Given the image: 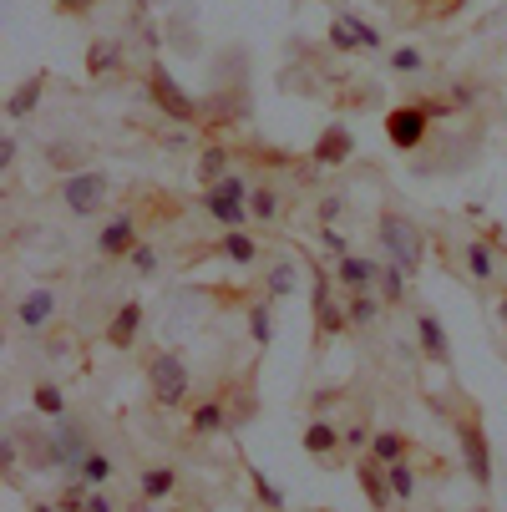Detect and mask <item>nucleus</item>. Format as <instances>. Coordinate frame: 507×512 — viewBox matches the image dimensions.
Segmentation results:
<instances>
[{"label": "nucleus", "instance_id": "53", "mask_svg": "<svg viewBox=\"0 0 507 512\" xmlns=\"http://www.w3.org/2000/svg\"><path fill=\"white\" fill-rule=\"evenodd\" d=\"M477 512H487V507H477Z\"/></svg>", "mask_w": 507, "mask_h": 512}, {"label": "nucleus", "instance_id": "31", "mask_svg": "<svg viewBox=\"0 0 507 512\" xmlns=\"http://www.w3.org/2000/svg\"><path fill=\"white\" fill-rule=\"evenodd\" d=\"M249 208H254V224H279V193L274 188H254Z\"/></svg>", "mask_w": 507, "mask_h": 512}, {"label": "nucleus", "instance_id": "32", "mask_svg": "<svg viewBox=\"0 0 507 512\" xmlns=\"http://www.w3.org/2000/svg\"><path fill=\"white\" fill-rule=\"evenodd\" d=\"M381 300L386 305H406V269L401 264H386L381 269Z\"/></svg>", "mask_w": 507, "mask_h": 512}, {"label": "nucleus", "instance_id": "18", "mask_svg": "<svg viewBox=\"0 0 507 512\" xmlns=\"http://www.w3.org/2000/svg\"><path fill=\"white\" fill-rule=\"evenodd\" d=\"M193 173H198V183H208V188H213L219 178H229V173H234V153L224 148V142H208V148L193 158Z\"/></svg>", "mask_w": 507, "mask_h": 512}, {"label": "nucleus", "instance_id": "11", "mask_svg": "<svg viewBox=\"0 0 507 512\" xmlns=\"http://www.w3.org/2000/svg\"><path fill=\"white\" fill-rule=\"evenodd\" d=\"M137 335H142V300H122L117 310H112V320H107V345L112 350H132L137 345Z\"/></svg>", "mask_w": 507, "mask_h": 512}, {"label": "nucleus", "instance_id": "2", "mask_svg": "<svg viewBox=\"0 0 507 512\" xmlns=\"http://www.w3.org/2000/svg\"><path fill=\"white\" fill-rule=\"evenodd\" d=\"M188 386H193V376H188V360L178 350H158L148 360V391L163 411H178L188 401Z\"/></svg>", "mask_w": 507, "mask_h": 512}, {"label": "nucleus", "instance_id": "21", "mask_svg": "<svg viewBox=\"0 0 507 512\" xmlns=\"http://www.w3.org/2000/svg\"><path fill=\"white\" fill-rule=\"evenodd\" d=\"M224 426H234V416H229L224 401H203V406L188 411V431H193V436H219Z\"/></svg>", "mask_w": 507, "mask_h": 512}, {"label": "nucleus", "instance_id": "8", "mask_svg": "<svg viewBox=\"0 0 507 512\" xmlns=\"http://www.w3.org/2000/svg\"><path fill=\"white\" fill-rule=\"evenodd\" d=\"M142 239H137V218L132 213H117V218H107V229L97 234V254L107 259V264H122V259H132V249H137Z\"/></svg>", "mask_w": 507, "mask_h": 512}, {"label": "nucleus", "instance_id": "24", "mask_svg": "<svg viewBox=\"0 0 507 512\" xmlns=\"http://www.w3.org/2000/svg\"><path fill=\"white\" fill-rule=\"evenodd\" d=\"M381 295L376 289H350V300H345V315H350V325H376V315H381Z\"/></svg>", "mask_w": 507, "mask_h": 512}, {"label": "nucleus", "instance_id": "39", "mask_svg": "<svg viewBox=\"0 0 507 512\" xmlns=\"http://www.w3.org/2000/svg\"><path fill=\"white\" fill-rule=\"evenodd\" d=\"M46 158H51L61 173H82V153L71 148V142H51V148H46Z\"/></svg>", "mask_w": 507, "mask_h": 512}, {"label": "nucleus", "instance_id": "35", "mask_svg": "<svg viewBox=\"0 0 507 512\" xmlns=\"http://www.w3.org/2000/svg\"><path fill=\"white\" fill-rule=\"evenodd\" d=\"M112 472H117V467H112V457H107V452H92V457L82 462V482H92V487H107V482H112Z\"/></svg>", "mask_w": 507, "mask_h": 512}, {"label": "nucleus", "instance_id": "23", "mask_svg": "<svg viewBox=\"0 0 507 512\" xmlns=\"http://www.w3.org/2000/svg\"><path fill=\"white\" fill-rule=\"evenodd\" d=\"M371 457L386 462V467H391V462H406V457H411V436H406V431H376V436H371Z\"/></svg>", "mask_w": 507, "mask_h": 512}, {"label": "nucleus", "instance_id": "28", "mask_svg": "<svg viewBox=\"0 0 507 512\" xmlns=\"http://www.w3.org/2000/svg\"><path fill=\"white\" fill-rule=\"evenodd\" d=\"M386 477H391L396 507H411V502H416V472H411V462H391V467H386Z\"/></svg>", "mask_w": 507, "mask_h": 512}, {"label": "nucleus", "instance_id": "27", "mask_svg": "<svg viewBox=\"0 0 507 512\" xmlns=\"http://www.w3.org/2000/svg\"><path fill=\"white\" fill-rule=\"evenodd\" d=\"M330 46H335L340 56H350V51H360V31H355V11H340V16L330 21Z\"/></svg>", "mask_w": 507, "mask_h": 512}, {"label": "nucleus", "instance_id": "26", "mask_svg": "<svg viewBox=\"0 0 507 512\" xmlns=\"http://www.w3.org/2000/svg\"><path fill=\"white\" fill-rule=\"evenodd\" d=\"M219 254H224L229 264H244V269H249V264L259 259V244H254L244 229H229V234L219 239Z\"/></svg>", "mask_w": 507, "mask_h": 512}, {"label": "nucleus", "instance_id": "48", "mask_svg": "<svg viewBox=\"0 0 507 512\" xmlns=\"http://www.w3.org/2000/svg\"><path fill=\"white\" fill-rule=\"evenodd\" d=\"M340 208H345V203H340V193H330V198L320 203V224H330V218H340Z\"/></svg>", "mask_w": 507, "mask_h": 512}, {"label": "nucleus", "instance_id": "46", "mask_svg": "<svg viewBox=\"0 0 507 512\" xmlns=\"http://www.w3.org/2000/svg\"><path fill=\"white\" fill-rule=\"evenodd\" d=\"M16 148H21L16 137H6V142H0V173H11V163H16Z\"/></svg>", "mask_w": 507, "mask_h": 512}, {"label": "nucleus", "instance_id": "19", "mask_svg": "<svg viewBox=\"0 0 507 512\" xmlns=\"http://www.w3.org/2000/svg\"><path fill=\"white\" fill-rule=\"evenodd\" d=\"M117 66H122V41H117V36H97V41L87 46V77L102 82V77H112Z\"/></svg>", "mask_w": 507, "mask_h": 512}, {"label": "nucleus", "instance_id": "9", "mask_svg": "<svg viewBox=\"0 0 507 512\" xmlns=\"http://www.w3.org/2000/svg\"><path fill=\"white\" fill-rule=\"evenodd\" d=\"M315 168H345L350 158H355V137H350V127L345 122H330L320 137H315Z\"/></svg>", "mask_w": 507, "mask_h": 512}, {"label": "nucleus", "instance_id": "3", "mask_svg": "<svg viewBox=\"0 0 507 512\" xmlns=\"http://www.w3.org/2000/svg\"><path fill=\"white\" fill-rule=\"evenodd\" d=\"M148 102L163 112V117H173L178 127H193V122H203V107L173 82V71L163 66V61H153L148 66Z\"/></svg>", "mask_w": 507, "mask_h": 512}, {"label": "nucleus", "instance_id": "25", "mask_svg": "<svg viewBox=\"0 0 507 512\" xmlns=\"http://www.w3.org/2000/svg\"><path fill=\"white\" fill-rule=\"evenodd\" d=\"M462 259H467V274H472V279H482V284L497 279V254H492L487 239H472V244L462 249Z\"/></svg>", "mask_w": 507, "mask_h": 512}, {"label": "nucleus", "instance_id": "44", "mask_svg": "<svg viewBox=\"0 0 507 512\" xmlns=\"http://www.w3.org/2000/svg\"><path fill=\"white\" fill-rule=\"evenodd\" d=\"M355 31H360V46H366V51H381V31L376 26H366V21L355 16Z\"/></svg>", "mask_w": 507, "mask_h": 512}, {"label": "nucleus", "instance_id": "14", "mask_svg": "<svg viewBox=\"0 0 507 512\" xmlns=\"http://www.w3.org/2000/svg\"><path fill=\"white\" fill-rule=\"evenodd\" d=\"M381 259H360V254H340L335 259V274L345 289H381Z\"/></svg>", "mask_w": 507, "mask_h": 512}, {"label": "nucleus", "instance_id": "29", "mask_svg": "<svg viewBox=\"0 0 507 512\" xmlns=\"http://www.w3.org/2000/svg\"><path fill=\"white\" fill-rule=\"evenodd\" d=\"M249 335H254L259 350L274 340V310H269V300H254V305H249Z\"/></svg>", "mask_w": 507, "mask_h": 512}, {"label": "nucleus", "instance_id": "41", "mask_svg": "<svg viewBox=\"0 0 507 512\" xmlns=\"http://www.w3.org/2000/svg\"><path fill=\"white\" fill-rule=\"evenodd\" d=\"M132 269H137L142 279H153V274H158V249H153V244H137V249H132Z\"/></svg>", "mask_w": 507, "mask_h": 512}, {"label": "nucleus", "instance_id": "1", "mask_svg": "<svg viewBox=\"0 0 507 512\" xmlns=\"http://www.w3.org/2000/svg\"><path fill=\"white\" fill-rule=\"evenodd\" d=\"M376 234H381L386 264H401L406 274H416V269H421V259H426V234L411 224L406 213H396V208H381V218H376Z\"/></svg>", "mask_w": 507, "mask_h": 512}, {"label": "nucleus", "instance_id": "17", "mask_svg": "<svg viewBox=\"0 0 507 512\" xmlns=\"http://www.w3.org/2000/svg\"><path fill=\"white\" fill-rule=\"evenodd\" d=\"M340 447H345V436H340V426H335V421H325V416H320V421H310V426H305V452H310L315 462H330Z\"/></svg>", "mask_w": 507, "mask_h": 512}, {"label": "nucleus", "instance_id": "13", "mask_svg": "<svg viewBox=\"0 0 507 512\" xmlns=\"http://www.w3.org/2000/svg\"><path fill=\"white\" fill-rule=\"evenodd\" d=\"M416 340H421V355L431 360V365H452V340H447V325L437 320V315H416Z\"/></svg>", "mask_w": 507, "mask_h": 512}, {"label": "nucleus", "instance_id": "34", "mask_svg": "<svg viewBox=\"0 0 507 512\" xmlns=\"http://www.w3.org/2000/svg\"><path fill=\"white\" fill-rule=\"evenodd\" d=\"M87 497H92V482H82V477H71V482L61 487L56 507H61V512H87Z\"/></svg>", "mask_w": 507, "mask_h": 512}, {"label": "nucleus", "instance_id": "42", "mask_svg": "<svg viewBox=\"0 0 507 512\" xmlns=\"http://www.w3.org/2000/svg\"><path fill=\"white\" fill-rule=\"evenodd\" d=\"M472 102H477V87H472V82H452V87H447V107H452V112H462V107H472Z\"/></svg>", "mask_w": 507, "mask_h": 512}, {"label": "nucleus", "instance_id": "5", "mask_svg": "<svg viewBox=\"0 0 507 512\" xmlns=\"http://www.w3.org/2000/svg\"><path fill=\"white\" fill-rule=\"evenodd\" d=\"M310 305H315V330H320V340H335V335L350 330L345 300H335V284H330L325 269H315V279H310Z\"/></svg>", "mask_w": 507, "mask_h": 512}, {"label": "nucleus", "instance_id": "49", "mask_svg": "<svg viewBox=\"0 0 507 512\" xmlns=\"http://www.w3.org/2000/svg\"><path fill=\"white\" fill-rule=\"evenodd\" d=\"M87 512H112V497H107L102 487H92V497H87Z\"/></svg>", "mask_w": 507, "mask_h": 512}, {"label": "nucleus", "instance_id": "47", "mask_svg": "<svg viewBox=\"0 0 507 512\" xmlns=\"http://www.w3.org/2000/svg\"><path fill=\"white\" fill-rule=\"evenodd\" d=\"M0 467L16 472V436H6V442H0Z\"/></svg>", "mask_w": 507, "mask_h": 512}, {"label": "nucleus", "instance_id": "50", "mask_svg": "<svg viewBox=\"0 0 507 512\" xmlns=\"http://www.w3.org/2000/svg\"><path fill=\"white\" fill-rule=\"evenodd\" d=\"M31 512H61V507H56V502H36Z\"/></svg>", "mask_w": 507, "mask_h": 512}, {"label": "nucleus", "instance_id": "15", "mask_svg": "<svg viewBox=\"0 0 507 512\" xmlns=\"http://www.w3.org/2000/svg\"><path fill=\"white\" fill-rule=\"evenodd\" d=\"M46 87H51V77H46V71H31V77H26V82L11 92V102H6V117H11V122H26V117L41 107Z\"/></svg>", "mask_w": 507, "mask_h": 512}, {"label": "nucleus", "instance_id": "22", "mask_svg": "<svg viewBox=\"0 0 507 512\" xmlns=\"http://www.w3.org/2000/svg\"><path fill=\"white\" fill-rule=\"evenodd\" d=\"M173 487H178V472H173V467H142V477H137L142 502H168Z\"/></svg>", "mask_w": 507, "mask_h": 512}, {"label": "nucleus", "instance_id": "7", "mask_svg": "<svg viewBox=\"0 0 507 512\" xmlns=\"http://www.w3.org/2000/svg\"><path fill=\"white\" fill-rule=\"evenodd\" d=\"M426 127H431V117H426L416 102L386 112V137H391V148H401V153H416V148H421V142H426Z\"/></svg>", "mask_w": 507, "mask_h": 512}, {"label": "nucleus", "instance_id": "30", "mask_svg": "<svg viewBox=\"0 0 507 512\" xmlns=\"http://www.w3.org/2000/svg\"><path fill=\"white\" fill-rule=\"evenodd\" d=\"M31 401H36V411H41V416H51V421H61V416H66V396H61V386H51V381H41V386L31 391Z\"/></svg>", "mask_w": 507, "mask_h": 512}, {"label": "nucleus", "instance_id": "4", "mask_svg": "<svg viewBox=\"0 0 507 512\" xmlns=\"http://www.w3.org/2000/svg\"><path fill=\"white\" fill-rule=\"evenodd\" d=\"M107 193H112V178L97 173V168H82V173H66L61 178V203L77 213V218H92L107 203Z\"/></svg>", "mask_w": 507, "mask_h": 512}, {"label": "nucleus", "instance_id": "37", "mask_svg": "<svg viewBox=\"0 0 507 512\" xmlns=\"http://www.w3.org/2000/svg\"><path fill=\"white\" fill-rule=\"evenodd\" d=\"M391 71H401V77H421L426 56H421L416 46H396V51H391Z\"/></svg>", "mask_w": 507, "mask_h": 512}, {"label": "nucleus", "instance_id": "16", "mask_svg": "<svg viewBox=\"0 0 507 512\" xmlns=\"http://www.w3.org/2000/svg\"><path fill=\"white\" fill-rule=\"evenodd\" d=\"M198 203H203V213L213 218V224H224V229H244L249 218H254V208H249V203L219 198V193H208V188H203V198H198Z\"/></svg>", "mask_w": 507, "mask_h": 512}, {"label": "nucleus", "instance_id": "40", "mask_svg": "<svg viewBox=\"0 0 507 512\" xmlns=\"http://www.w3.org/2000/svg\"><path fill=\"white\" fill-rule=\"evenodd\" d=\"M340 436H345V452H355V457H366V452H371V436H376V431H371L366 421H355V426H345Z\"/></svg>", "mask_w": 507, "mask_h": 512}, {"label": "nucleus", "instance_id": "36", "mask_svg": "<svg viewBox=\"0 0 507 512\" xmlns=\"http://www.w3.org/2000/svg\"><path fill=\"white\" fill-rule=\"evenodd\" d=\"M249 482H254V497H259L269 512H284V492H279V487H274V482H269L259 467H249Z\"/></svg>", "mask_w": 507, "mask_h": 512}, {"label": "nucleus", "instance_id": "43", "mask_svg": "<svg viewBox=\"0 0 507 512\" xmlns=\"http://www.w3.org/2000/svg\"><path fill=\"white\" fill-rule=\"evenodd\" d=\"M51 6L61 11V16H87V11H97L102 0H51Z\"/></svg>", "mask_w": 507, "mask_h": 512}, {"label": "nucleus", "instance_id": "6", "mask_svg": "<svg viewBox=\"0 0 507 512\" xmlns=\"http://www.w3.org/2000/svg\"><path fill=\"white\" fill-rule=\"evenodd\" d=\"M457 447H462L467 477H472L477 487H492V447H487V431L477 426V416H462V421H457Z\"/></svg>", "mask_w": 507, "mask_h": 512}, {"label": "nucleus", "instance_id": "20", "mask_svg": "<svg viewBox=\"0 0 507 512\" xmlns=\"http://www.w3.org/2000/svg\"><path fill=\"white\" fill-rule=\"evenodd\" d=\"M300 289V264L295 259H274L264 274V300H289Z\"/></svg>", "mask_w": 507, "mask_h": 512}, {"label": "nucleus", "instance_id": "33", "mask_svg": "<svg viewBox=\"0 0 507 512\" xmlns=\"http://www.w3.org/2000/svg\"><path fill=\"white\" fill-rule=\"evenodd\" d=\"M244 112V102H239V92H219V102H203V122L213 127V122H229V117H239Z\"/></svg>", "mask_w": 507, "mask_h": 512}, {"label": "nucleus", "instance_id": "51", "mask_svg": "<svg viewBox=\"0 0 507 512\" xmlns=\"http://www.w3.org/2000/svg\"><path fill=\"white\" fill-rule=\"evenodd\" d=\"M497 315H502V330H507V295L497 300Z\"/></svg>", "mask_w": 507, "mask_h": 512}, {"label": "nucleus", "instance_id": "12", "mask_svg": "<svg viewBox=\"0 0 507 512\" xmlns=\"http://www.w3.org/2000/svg\"><path fill=\"white\" fill-rule=\"evenodd\" d=\"M51 320H56V289H46V284H41V289H31V295L16 305V325H21V330H31V335H41Z\"/></svg>", "mask_w": 507, "mask_h": 512}, {"label": "nucleus", "instance_id": "52", "mask_svg": "<svg viewBox=\"0 0 507 512\" xmlns=\"http://www.w3.org/2000/svg\"><path fill=\"white\" fill-rule=\"evenodd\" d=\"M132 6H137V16H142V11H148V0H132Z\"/></svg>", "mask_w": 507, "mask_h": 512}, {"label": "nucleus", "instance_id": "10", "mask_svg": "<svg viewBox=\"0 0 507 512\" xmlns=\"http://www.w3.org/2000/svg\"><path fill=\"white\" fill-rule=\"evenodd\" d=\"M355 482H360V492L371 497V507L376 512H391L396 507V492H391V477H386V462H376L371 452L355 462Z\"/></svg>", "mask_w": 507, "mask_h": 512}, {"label": "nucleus", "instance_id": "45", "mask_svg": "<svg viewBox=\"0 0 507 512\" xmlns=\"http://www.w3.org/2000/svg\"><path fill=\"white\" fill-rule=\"evenodd\" d=\"M320 244H325V249H330L335 259H340V254H350V249H345V239H340V234H335L330 224H320Z\"/></svg>", "mask_w": 507, "mask_h": 512}, {"label": "nucleus", "instance_id": "38", "mask_svg": "<svg viewBox=\"0 0 507 512\" xmlns=\"http://www.w3.org/2000/svg\"><path fill=\"white\" fill-rule=\"evenodd\" d=\"M208 193H219V198H234V203H249V193H254V188H249V178H244V173H229V178H219V183H213Z\"/></svg>", "mask_w": 507, "mask_h": 512}]
</instances>
